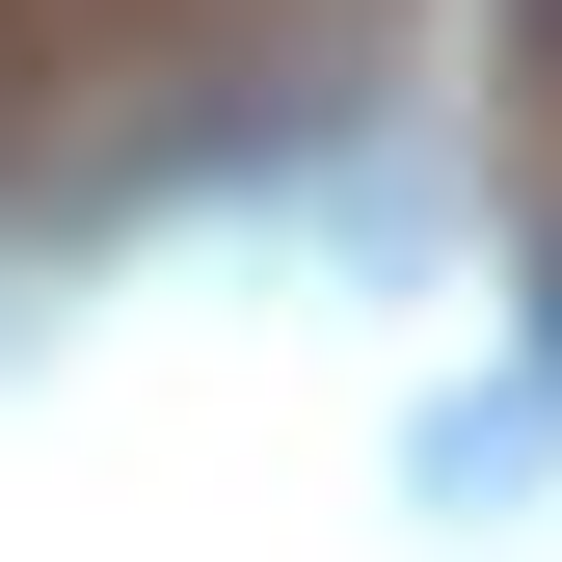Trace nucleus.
I'll return each instance as SVG.
<instances>
[{"instance_id": "nucleus-1", "label": "nucleus", "mask_w": 562, "mask_h": 562, "mask_svg": "<svg viewBox=\"0 0 562 562\" xmlns=\"http://www.w3.org/2000/svg\"><path fill=\"white\" fill-rule=\"evenodd\" d=\"M536 375H562V215H536Z\"/></svg>"}, {"instance_id": "nucleus-2", "label": "nucleus", "mask_w": 562, "mask_h": 562, "mask_svg": "<svg viewBox=\"0 0 562 562\" xmlns=\"http://www.w3.org/2000/svg\"><path fill=\"white\" fill-rule=\"evenodd\" d=\"M509 27H536V54H562V0H509Z\"/></svg>"}]
</instances>
